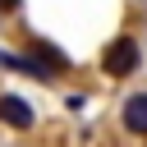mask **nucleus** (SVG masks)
<instances>
[{
  "label": "nucleus",
  "instance_id": "2",
  "mask_svg": "<svg viewBox=\"0 0 147 147\" xmlns=\"http://www.w3.org/2000/svg\"><path fill=\"white\" fill-rule=\"evenodd\" d=\"M0 124H9L14 133H28V129H37V110H32L23 96L0 92Z\"/></svg>",
  "mask_w": 147,
  "mask_h": 147
},
{
  "label": "nucleus",
  "instance_id": "1",
  "mask_svg": "<svg viewBox=\"0 0 147 147\" xmlns=\"http://www.w3.org/2000/svg\"><path fill=\"white\" fill-rule=\"evenodd\" d=\"M138 60H142V51H138V41H133L129 32L110 37V46L101 51V69H106L110 78H129V74H138Z\"/></svg>",
  "mask_w": 147,
  "mask_h": 147
},
{
  "label": "nucleus",
  "instance_id": "4",
  "mask_svg": "<svg viewBox=\"0 0 147 147\" xmlns=\"http://www.w3.org/2000/svg\"><path fill=\"white\" fill-rule=\"evenodd\" d=\"M28 55H37V60H41V64H46L51 74H64V69H69L64 51H60V46H51L46 37H28Z\"/></svg>",
  "mask_w": 147,
  "mask_h": 147
},
{
  "label": "nucleus",
  "instance_id": "3",
  "mask_svg": "<svg viewBox=\"0 0 147 147\" xmlns=\"http://www.w3.org/2000/svg\"><path fill=\"white\" fill-rule=\"evenodd\" d=\"M119 124H124V133H133V138H147V92H133V96L124 101V110H119Z\"/></svg>",
  "mask_w": 147,
  "mask_h": 147
},
{
  "label": "nucleus",
  "instance_id": "5",
  "mask_svg": "<svg viewBox=\"0 0 147 147\" xmlns=\"http://www.w3.org/2000/svg\"><path fill=\"white\" fill-rule=\"evenodd\" d=\"M14 9H18V0H0V18H5V14H14Z\"/></svg>",
  "mask_w": 147,
  "mask_h": 147
}]
</instances>
